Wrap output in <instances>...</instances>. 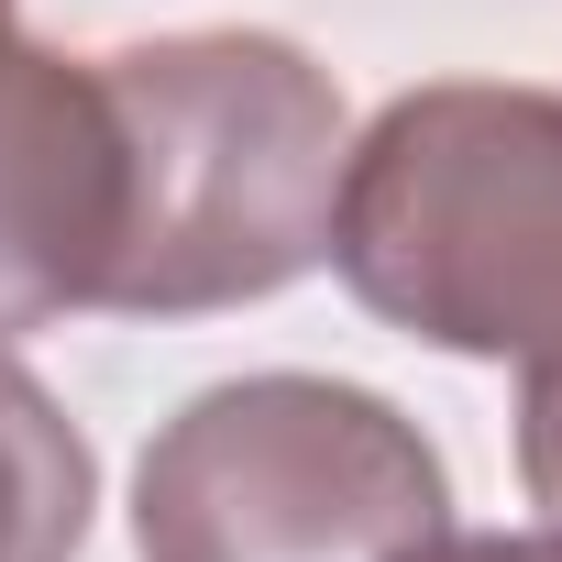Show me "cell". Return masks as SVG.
<instances>
[{"instance_id":"3957f363","label":"cell","mask_w":562,"mask_h":562,"mask_svg":"<svg viewBox=\"0 0 562 562\" xmlns=\"http://www.w3.org/2000/svg\"><path fill=\"white\" fill-rule=\"evenodd\" d=\"M452 529L430 430L342 375H232L188 397L133 474L144 562H397Z\"/></svg>"},{"instance_id":"ba28073f","label":"cell","mask_w":562,"mask_h":562,"mask_svg":"<svg viewBox=\"0 0 562 562\" xmlns=\"http://www.w3.org/2000/svg\"><path fill=\"white\" fill-rule=\"evenodd\" d=\"M0 23H12V0H0Z\"/></svg>"},{"instance_id":"5b68a950","label":"cell","mask_w":562,"mask_h":562,"mask_svg":"<svg viewBox=\"0 0 562 562\" xmlns=\"http://www.w3.org/2000/svg\"><path fill=\"white\" fill-rule=\"evenodd\" d=\"M100 507V452L89 430L0 353V562H78Z\"/></svg>"},{"instance_id":"6da1fadb","label":"cell","mask_w":562,"mask_h":562,"mask_svg":"<svg viewBox=\"0 0 562 562\" xmlns=\"http://www.w3.org/2000/svg\"><path fill=\"white\" fill-rule=\"evenodd\" d=\"M122 122V243L100 310L199 321L276 299L331 254V188L353 155L342 89L288 34H166L100 56Z\"/></svg>"},{"instance_id":"7a4b0ae2","label":"cell","mask_w":562,"mask_h":562,"mask_svg":"<svg viewBox=\"0 0 562 562\" xmlns=\"http://www.w3.org/2000/svg\"><path fill=\"white\" fill-rule=\"evenodd\" d=\"M331 276L430 353L562 364V89L430 78L386 100L331 188Z\"/></svg>"},{"instance_id":"8992f818","label":"cell","mask_w":562,"mask_h":562,"mask_svg":"<svg viewBox=\"0 0 562 562\" xmlns=\"http://www.w3.org/2000/svg\"><path fill=\"white\" fill-rule=\"evenodd\" d=\"M518 485L562 529V364H529L518 375Z\"/></svg>"},{"instance_id":"277c9868","label":"cell","mask_w":562,"mask_h":562,"mask_svg":"<svg viewBox=\"0 0 562 562\" xmlns=\"http://www.w3.org/2000/svg\"><path fill=\"white\" fill-rule=\"evenodd\" d=\"M122 243V122L100 67L0 23V342L100 310Z\"/></svg>"},{"instance_id":"52a82bcc","label":"cell","mask_w":562,"mask_h":562,"mask_svg":"<svg viewBox=\"0 0 562 562\" xmlns=\"http://www.w3.org/2000/svg\"><path fill=\"white\" fill-rule=\"evenodd\" d=\"M397 562H562V529H430Z\"/></svg>"}]
</instances>
